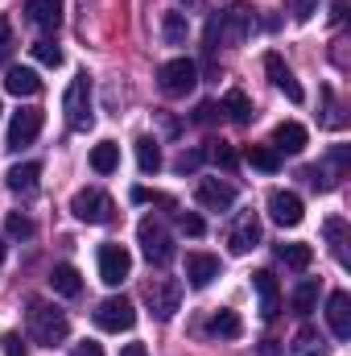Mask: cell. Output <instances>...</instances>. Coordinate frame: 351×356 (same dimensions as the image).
Here are the masks:
<instances>
[{
    "label": "cell",
    "mask_w": 351,
    "mask_h": 356,
    "mask_svg": "<svg viewBox=\"0 0 351 356\" xmlns=\"http://www.w3.org/2000/svg\"><path fill=\"white\" fill-rule=\"evenodd\" d=\"M25 323H29V340L42 344V348H54V344H62V340L71 336V319H67L58 307L42 302V298H29Z\"/></svg>",
    "instance_id": "obj_1"
},
{
    "label": "cell",
    "mask_w": 351,
    "mask_h": 356,
    "mask_svg": "<svg viewBox=\"0 0 351 356\" xmlns=\"http://www.w3.org/2000/svg\"><path fill=\"white\" fill-rule=\"evenodd\" d=\"M137 241H141V253H145V261L149 266H170L174 261V236H170V228L157 220V216H145L141 224H137Z\"/></svg>",
    "instance_id": "obj_2"
},
{
    "label": "cell",
    "mask_w": 351,
    "mask_h": 356,
    "mask_svg": "<svg viewBox=\"0 0 351 356\" xmlns=\"http://www.w3.org/2000/svg\"><path fill=\"white\" fill-rule=\"evenodd\" d=\"M62 112H67V124L75 129V133H87L91 124H95V108H91V75L87 71H79L75 79H71V88L62 95Z\"/></svg>",
    "instance_id": "obj_3"
},
{
    "label": "cell",
    "mask_w": 351,
    "mask_h": 356,
    "mask_svg": "<svg viewBox=\"0 0 351 356\" xmlns=\"http://www.w3.org/2000/svg\"><path fill=\"white\" fill-rule=\"evenodd\" d=\"M252 29V13L248 8H228V13H219L215 21H211V29H207V46L215 50V46H236V42H244V33Z\"/></svg>",
    "instance_id": "obj_4"
},
{
    "label": "cell",
    "mask_w": 351,
    "mask_h": 356,
    "mask_svg": "<svg viewBox=\"0 0 351 356\" xmlns=\"http://www.w3.org/2000/svg\"><path fill=\"white\" fill-rule=\"evenodd\" d=\"M194 83H198L194 58H170V63H162V71H157V88H162V95H170V99L190 95Z\"/></svg>",
    "instance_id": "obj_5"
},
{
    "label": "cell",
    "mask_w": 351,
    "mask_h": 356,
    "mask_svg": "<svg viewBox=\"0 0 351 356\" xmlns=\"http://www.w3.org/2000/svg\"><path fill=\"white\" fill-rule=\"evenodd\" d=\"M145 302L153 307V315H157L162 323H170L178 315V307H182V282H178V277H153V282L145 286Z\"/></svg>",
    "instance_id": "obj_6"
},
{
    "label": "cell",
    "mask_w": 351,
    "mask_h": 356,
    "mask_svg": "<svg viewBox=\"0 0 351 356\" xmlns=\"http://www.w3.org/2000/svg\"><path fill=\"white\" fill-rule=\"evenodd\" d=\"M137 323V307L128 302V298H103L99 307H95V327L99 332H128Z\"/></svg>",
    "instance_id": "obj_7"
},
{
    "label": "cell",
    "mask_w": 351,
    "mask_h": 356,
    "mask_svg": "<svg viewBox=\"0 0 351 356\" xmlns=\"http://www.w3.org/2000/svg\"><path fill=\"white\" fill-rule=\"evenodd\" d=\"M71 211H75V220H83V224H108L116 207H112V199H108L103 191L87 186V191H75V199H71Z\"/></svg>",
    "instance_id": "obj_8"
},
{
    "label": "cell",
    "mask_w": 351,
    "mask_h": 356,
    "mask_svg": "<svg viewBox=\"0 0 351 356\" xmlns=\"http://www.w3.org/2000/svg\"><path fill=\"white\" fill-rule=\"evenodd\" d=\"M132 273V253L124 245H103L99 249V282L103 286H120Z\"/></svg>",
    "instance_id": "obj_9"
},
{
    "label": "cell",
    "mask_w": 351,
    "mask_h": 356,
    "mask_svg": "<svg viewBox=\"0 0 351 356\" xmlns=\"http://www.w3.org/2000/svg\"><path fill=\"white\" fill-rule=\"evenodd\" d=\"M42 124H46V112H42V108H21V112H12V120H8V149L29 145V141L42 133Z\"/></svg>",
    "instance_id": "obj_10"
},
{
    "label": "cell",
    "mask_w": 351,
    "mask_h": 356,
    "mask_svg": "<svg viewBox=\"0 0 351 356\" xmlns=\"http://www.w3.org/2000/svg\"><path fill=\"white\" fill-rule=\"evenodd\" d=\"M261 245V220H257V211H244L240 220H236V228L228 232V253L232 257H244V253H252Z\"/></svg>",
    "instance_id": "obj_11"
},
{
    "label": "cell",
    "mask_w": 351,
    "mask_h": 356,
    "mask_svg": "<svg viewBox=\"0 0 351 356\" xmlns=\"http://www.w3.org/2000/svg\"><path fill=\"white\" fill-rule=\"evenodd\" d=\"M194 199H198V207H207V211H228V207L236 203V186L223 182V178H203V182L194 186Z\"/></svg>",
    "instance_id": "obj_12"
},
{
    "label": "cell",
    "mask_w": 351,
    "mask_h": 356,
    "mask_svg": "<svg viewBox=\"0 0 351 356\" xmlns=\"http://www.w3.org/2000/svg\"><path fill=\"white\" fill-rule=\"evenodd\" d=\"M268 216H273L281 228H298L302 216H306V207H302V199H298L293 191H268Z\"/></svg>",
    "instance_id": "obj_13"
},
{
    "label": "cell",
    "mask_w": 351,
    "mask_h": 356,
    "mask_svg": "<svg viewBox=\"0 0 351 356\" xmlns=\"http://www.w3.org/2000/svg\"><path fill=\"white\" fill-rule=\"evenodd\" d=\"M264 71H268V79H273V88L281 91L289 104H302L306 99V91H302V83L293 79V71L285 67V58L281 54H264Z\"/></svg>",
    "instance_id": "obj_14"
},
{
    "label": "cell",
    "mask_w": 351,
    "mask_h": 356,
    "mask_svg": "<svg viewBox=\"0 0 351 356\" xmlns=\"http://www.w3.org/2000/svg\"><path fill=\"white\" fill-rule=\"evenodd\" d=\"M327 323H331L335 340H351V294L348 290H335L327 298Z\"/></svg>",
    "instance_id": "obj_15"
},
{
    "label": "cell",
    "mask_w": 351,
    "mask_h": 356,
    "mask_svg": "<svg viewBox=\"0 0 351 356\" xmlns=\"http://www.w3.org/2000/svg\"><path fill=\"white\" fill-rule=\"evenodd\" d=\"M215 277H219V257H211V253H186V282L194 290H207Z\"/></svg>",
    "instance_id": "obj_16"
},
{
    "label": "cell",
    "mask_w": 351,
    "mask_h": 356,
    "mask_svg": "<svg viewBox=\"0 0 351 356\" xmlns=\"http://www.w3.org/2000/svg\"><path fill=\"white\" fill-rule=\"evenodd\" d=\"M252 290L261 294V315H264V319H277V311H281V290H277V277H273L268 269H257V273H252Z\"/></svg>",
    "instance_id": "obj_17"
},
{
    "label": "cell",
    "mask_w": 351,
    "mask_h": 356,
    "mask_svg": "<svg viewBox=\"0 0 351 356\" xmlns=\"http://www.w3.org/2000/svg\"><path fill=\"white\" fill-rule=\"evenodd\" d=\"M277 154H302L306 149V129L298 124V120H281L277 129H273V141H268Z\"/></svg>",
    "instance_id": "obj_18"
},
{
    "label": "cell",
    "mask_w": 351,
    "mask_h": 356,
    "mask_svg": "<svg viewBox=\"0 0 351 356\" xmlns=\"http://www.w3.org/2000/svg\"><path fill=\"white\" fill-rule=\"evenodd\" d=\"M25 13H29V21H33L37 29H46V33H54V29L62 25V0H29Z\"/></svg>",
    "instance_id": "obj_19"
},
{
    "label": "cell",
    "mask_w": 351,
    "mask_h": 356,
    "mask_svg": "<svg viewBox=\"0 0 351 356\" xmlns=\"http://www.w3.org/2000/svg\"><path fill=\"white\" fill-rule=\"evenodd\" d=\"M244 332V323H240V315L232 311V307H219L211 319H207V336H215V340H236Z\"/></svg>",
    "instance_id": "obj_20"
},
{
    "label": "cell",
    "mask_w": 351,
    "mask_h": 356,
    "mask_svg": "<svg viewBox=\"0 0 351 356\" xmlns=\"http://www.w3.org/2000/svg\"><path fill=\"white\" fill-rule=\"evenodd\" d=\"M4 91H8V95H37V91H42V79H37L33 67H8Z\"/></svg>",
    "instance_id": "obj_21"
},
{
    "label": "cell",
    "mask_w": 351,
    "mask_h": 356,
    "mask_svg": "<svg viewBox=\"0 0 351 356\" xmlns=\"http://www.w3.org/2000/svg\"><path fill=\"white\" fill-rule=\"evenodd\" d=\"M37 178H42V162H21L4 175V182H8V191L29 195V191H37Z\"/></svg>",
    "instance_id": "obj_22"
},
{
    "label": "cell",
    "mask_w": 351,
    "mask_h": 356,
    "mask_svg": "<svg viewBox=\"0 0 351 356\" xmlns=\"http://www.w3.org/2000/svg\"><path fill=\"white\" fill-rule=\"evenodd\" d=\"M50 290H54V294H62V298H75V294L83 290L79 269L67 266V261H62V266H54V269H50Z\"/></svg>",
    "instance_id": "obj_23"
},
{
    "label": "cell",
    "mask_w": 351,
    "mask_h": 356,
    "mask_svg": "<svg viewBox=\"0 0 351 356\" xmlns=\"http://www.w3.org/2000/svg\"><path fill=\"white\" fill-rule=\"evenodd\" d=\"M323 232H327V241H331L335 261H339V266H351V257H348V220H343V216H331V220L323 224Z\"/></svg>",
    "instance_id": "obj_24"
},
{
    "label": "cell",
    "mask_w": 351,
    "mask_h": 356,
    "mask_svg": "<svg viewBox=\"0 0 351 356\" xmlns=\"http://www.w3.org/2000/svg\"><path fill=\"white\" fill-rule=\"evenodd\" d=\"M244 162H248L252 170H264V175H277V170H281V154H277L273 145H248V149H244Z\"/></svg>",
    "instance_id": "obj_25"
},
{
    "label": "cell",
    "mask_w": 351,
    "mask_h": 356,
    "mask_svg": "<svg viewBox=\"0 0 351 356\" xmlns=\"http://www.w3.org/2000/svg\"><path fill=\"white\" fill-rule=\"evenodd\" d=\"M219 112H228V120H232V124H248V120H252V104H248V95H244V91H228V95H223V104H219Z\"/></svg>",
    "instance_id": "obj_26"
},
{
    "label": "cell",
    "mask_w": 351,
    "mask_h": 356,
    "mask_svg": "<svg viewBox=\"0 0 351 356\" xmlns=\"http://www.w3.org/2000/svg\"><path fill=\"white\" fill-rule=\"evenodd\" d=\"M314 307H318V277H302V282L293 286V311L306 319Z\"/></svg>",
    "instance_id": "obj_27"
},
{
    "label": "cell",
    "mask_w": 351,
    "mask_h": 356,
    "mask_svg": "<svg viewBox=\"0 0 351 356\" xmlns=\"http://www.w3.org/2000/svg\"><path fill=\"white\" fill-rule=\"evenodd\" d=\"M116 166H120V145L99 141V145L91 149V170H95V175H112Z\"/></svg>",
    "instance_id": "obj_28"
},
{
    "label": "cell",
    "mask_w": 351,
    "mask_h": 356,
    "mask_svg": "<svg viewBox=\"0 0 351 356\" xmlns=\"http://www.w3.org/2000/svg\"><path fill=\"white\" fill-rule=\"evenodd\" d=\"M137 166H141V175H157L162 170V149H157L153 137H141L137 141Z\"/></svg>",
    "instance_id": "obj_29"
},
{
    "label": "cell",
    "mask_w": 351,
    "mask_h": 356,
    "mask_svg": "<svg viewBox=\"0 0 351 356\" xmlns=\"http://www.w3.org/2000/svg\"><path fill=\"white\" fill-rule=\"evenodd\" d=\"M293 356H327V340L314 332V327H302L293 336Z\"/></svg>",
    "instance_id": "obj_30"
},
{
    "label": "cell",
    "mask_w": 351,
    "mask_h": 356,
    "mask_svg": "<svg viewBox=\"0 0 351 356\" xmlns=\"http://www.w3.org/2000/svg\"><path fill=\"white\" fill-rule=\"evenodd\" d=\"M277 261H285L289 269H306L310 261H314V249L310 245H277Z\"/></svg>",
    "instance_id": "obj_31"
},
{
    "label": "cell",
    "mask_w": 351,
    "mask_h": 356,
    "mask_svg": "<svg viewBox=\"0 0 351 356\" xmlns=\"http://www.w3.org/2000/svg\"><path fill=\"white\" fill-rule=\"evenodd\" d=\"M331 166H335V170L343 175V166H348V145H339V149L331 154ZM306 178H310L314 186H323V191L331 186V182H327V166H310V170H306Z\"/></svg>",
    "instance_id": "obj_32"
},
{
    "label": "cell",
    "mask_w": 351,
    "mask_h": 356,
    "mask_svg": "<svg viewBox=\"0 0 351 356\" xmlns=\"http://www.w3.org/2000/svg\"><path fill=\"white\" fill-rule=\"evenodd\" d=\"M162 33H166L170 46H182L186 42V13H166L162 17Z\"/></svg>",
    "instance_id": "obj_33"
},
{
    "label": "cell",
    "mask_w": 351,
    "mask_h": 356,
    "mask_svg": "<svg viewBox=\"0 0 351 356\" xmlns=\"http://www.w3.org/2000/svg\"><path fill=\"white\" fill-rule=\"evenodd\" d=\"M4 232H8L12 241H29V236H33V220L21 216V211H8V216H4Z\"/></svg>",
    "instance_id": "obj_34"
},
{
    "label": "cell",
    "mask_w": 351,
    "mask_h": 356,
    "mask_svg": "<svg viewBox=\"0 0 351 356\" xmlns=\"http://www.w3.org/2000/svg\"><path fill=\"white\" fill-rule=\"evenodd\" d=\"M207 158H211L215 166H223V170L236 166V149H232L228 141H207Z\"/></svg>",
    "instance_id": "obj_35"
},
{
    "label": "cell",
    "mask_w": 351,
    "mask_h": 356,
    "mask_svg": "<svg viewBox=\"0 0 351 356\" xmlns=\"http://www.w3.org/2000/svg\"><path fill=\"white\" fill-rule=\"evenodd\" d=\"M33 58L46 63V67H62V50H58L54 42H37V46H33Z\"/></svg>",
    "instance_id": "obj_36"
},
{
    "label": "cell",
    "mask_w": 351,
    "mask_h": 356,
    "mask_svg": "<svg viewBox=\"0 0 351 356\" xmlns=\"http://www.w3.org/2000/svg\"><path fill=\"white\" fill-rule=\"evenodd\" d=\"M178 228H182L186 236H203V232H207L203 216H194V211H182V216H178Z\"/></svg>",
    "instance_id": "obj_37"
},
{
    "label": "cell",
    "mask_w": 351,
    "mask_h": 356,
    "mask_svg": "<svg viewBox=\"0 0 351 356\" xmlns=\"http://www.w3.org/2000/svg\"><path fill=\"white\" fill-rule=\"evenodd\" d=\"M203 158H207V149H190V154H182L174 162V170L178 175H190V170H198L203 166Z\"/></svg>",
    "instance_id": "obj_38"
},
{
    "label": "cell",
    "mask_w": 351,
    "mask_h": 356,
    "mask_svg": "<svg viewBox=\"0 0 351 356\" xmlns=\"http://www.w3.org/2000/svg\"><path fill=\"white\" fill-rule=\"evenodd\" d=\"M8 54H12V21L0 17V67L8 63Z\"/></svg>",
    "instance_id": "obj_39"
},
{
    "label": "cell",
    "mask_w": 351,
    "mask_h": 356,
    "mask_svg": "<svg viewBox=\"0 0 351 356\" xmlns=\"http://www.w3.org/2000/svg\"><path fill=\"white\" fill-rule=\"evenodd\" d=\"M0 353L4 356H25V340H21L17 332H4V336H0Z\"/></svg>",
    "instance_id": "obj_40"
},
{
    "label": "cell",
    "mask_w": 351,
    "mask_h": 356,
    "mask_svg": "<svg viewBox=\"0 0 351 356\" xmlns=\"http://www.w3.org/2000/svg\"><path fill=\"white\" fill-rule=\"evenodd\" d=\"M289 13H293V21H310V17L318 13V0H293Z\"/></svg>",
    "instance_id": "obj_41"
},
{
    "label": "cell",
    "mask_w": 351,
    "mask_h": 356,
    "mask_svg": "<svg viewBox=\"0 0 351 356\" xmlns=\"http://www.w3.org/2000/svg\"><path fill=\"white\" fill-rule=\"evenodd\" d=\"M215 116H219V104H198V112H194V120H198V124H211Z\"/></svg>",
    "instance_id": "obj_42"
},
{
    "label": "cell",
    "mask_w": 351,
    "mask_h": 356,
    "mask_svg": "<svg viewBox=\"0 0 351 356\" xmlns=\"http://www.w3.org/2000/svg\"><path fill=\"white\" fill-rule=\"evenodd\" d=\"M75 356H103V348H99L95 340H83V344L75 348Z\"/></svg>",
    "instance_id": "obj_43"
},
{
    "label": "cell",
    "mask_w": 351,
    "mask_h": 356,
    "mask_svg": "<svg viewBox=\"0 0 351 356\" xmlns=\"http://www.w3.org/2000/svg\"><path fill=\"white\" fill-rule=\"evenodd\" d=\"M343 17H348V0H335V8H331V21H335V25H339V21H343Z\"/></svg>",
    "instance_id": "obj_44"
},
{
    "label": "cell",
    "mask_w": 351,
    "mask_h": 356,
    "mask_svg": "<svg viewBox=\"0 0 351 356\" xmlns=\"http://www.w3.org/2000/svg\"><path fill=\"white\" fill-rule=\"evenodd\" d=\"M120 356H149V348H145V344H124Z\"/></svg>",
    "instance_id": "obj_45"
},
{
    "label": "cell",
    "mask_w": 351,
    "mask_h": 356,
    "mask_svg": "<svg viewBox=\"0 0 351 356\" xmlns=\"http://www.w3.org/2000/svg\"><path fill=\"white\" fill-rule=\"evenodd\" d=\"M0 266H4V241H0Z\"/></svg>",
    "instance_id": "obj_46"
}]
</instances>
